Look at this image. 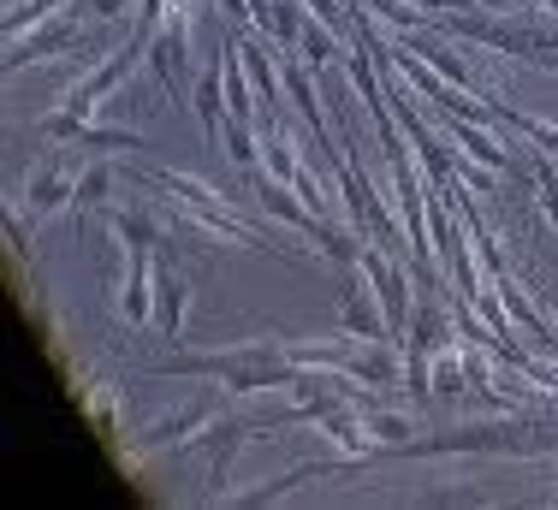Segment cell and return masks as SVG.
<instances>
[{"label": "cell", "instance_id": "1", "mask_svg": "<svg viewBox=\"0 0 558 510\" xmlns=\"http://www.w3.org/2000/svg\"><path fill=\"white\" fill-rule=\"evenodd\" d=\"M155 374L167 380H220L226 392H286L298 362L279 339H256V344H232V351H203V356H167L155 362Z\"/></svg>", "mask_w": 558, "mask_h": 510}, {"label": "cell", "instance_id": "2", "mask_svg": "<svg viewBox=\"0 0 558 510\" xmlns=\"http://www.w3.org/2000/svg\"><path fill=\"white\" fill-rule=\"evenodd\" d=\"M149 65H155V77H161L167 96H184V84H191V7H172L167 19L155 24Z\"/></svg>", "mask_w": 558, "mask_h": 510}, {"label": "cell", "instance_id": "3", "mask_svg": "<svg viewBox=\"0 0 558 510\" xmlns=\"http://www.w3.org/2000/svg\"><path fill=\"white\" fill-rule=\"evenodd\" d=\"M72 42H77V7H65V12H54V19H43L36 31L12 36V42H7V72L19 77L24 65H43V60H54V53H65Z\"/></svg>", "mask_w": 558, "mask_h": 510}, {"label": "cell", "instance_id": "4", "mask_svg": "<svg viewBox=\"0 0 558 510\" xmlns=\"http://www.w3.org/2000/svg\"><path fill=\"white\" fill-rule=\"evenodd\" d=\"M310 72H315V65L291 53V60H286V96H291V107L303 113V125H310V143H315V149H322V155H339L333 125H327V107H322V89H315Z\"/></svg>", "mask_w": 558, "mask_h": 510}, {"label": "cell", "instance_id": "5", "mask_svg": "<svg viewBox=\"0 0 558 510\" xmlns=\"http://www.w3.org/2000/svg\"><path fill=\"white\" fill-rule=\"evenodd\" d=\"M155 255L161 250H125V274H119V315L131 327L155 320Z\"/></svg>", "mask_w": 558, "mask_h": 510}, {"label": "cell", "instance_id": "6", "mask_svg": "<svg viewBox=\"0 0 558 510\" xmlns=\"http://www.w3.org/2000/svg\"><path fill=\"white\" fill-rule=\"evenodd\" d=\"M184 315H191V286L167 255H155V327H161V339H179Z\"/></svg>", "mask_w": 558, "mask_h": 510}, {"label": "cell", "instance_id": "7", "mask_svg": "<svg viewBox=\"0 0 558 510\" xmlns=\"http://www.w3.org/2000/svg\"><path fill=\"white\" fill-rule=\"evenodd\" d=\"M72 191L77 179H65L60 160H36L31 179H24V208H31V220H48V214L72 208Z\"/></svg>", "mask_w": 558, "mask_h": 510}, {"label": "cell", "instance_id": "8", "mask_svg": "<svg viewBox=\"0 0 558 510\" xmlns=\"http://www.w3.org/2000/svg\"><path fill=\"white\" fill-rule=\"evenodd\" d=\"M250 179H256V203L274 214L279 226H298V232H310L315 238V226H322V214H310V203H298V191H291L286 179H274V172H250Z\"/></svg>", "mask_w": 558, "mask_h": 510}, {"label": "cell", "instance_id": "9", "mask_svg": "<svg viewBox=\"0 0 558 510\" xmlns=\"http://www.w3.org/2000/svg\"><path fill=\"white\" fill-rule=\"evenodd\" d=\"M356 463H363V458H333V463H291L286 475H274V481H268V487H250V493H244V499H238V505H244V510L279 505V499H286V493H298L303 481H322V475H339V469H356Z\"/></svg>", "mask_w": 558, "mask_h": 510}, {"label": "cell", "instance_id": "10", "mask_svg": "<svg viewBox=\"0 0 558 510\" xmlns=\"http://www.w3.org/2000/svg\"><path fill=\"white\" fill-rule=\"evenodd\" d=\"M101 220H108V232H113L125 250H161V255H167V244H161L167 226L155 220L149 208H113V203H108V208H101Z\"/></svg>", "mask_w": 558, "mask_h": 510}, {"label": "cell", "instance_id": "11", "mask_svg": "<svg viewBox=\"0 0 558 510\" xmlns=\"http://www.w3.org/2000/svg\"><path fill=\"white\" fill-rule=\"evenodd\" d=\"M113 184H119V167H113V160H89V167L77 172L72 208H65V214H72V226H84L96 208H108V203H113Z\"/></svg>", "mask_w": 558, "mask_h": 510}, {"label": "cell", "instance_id": "12", "mask_svg": "<svg viewBox=\"0 0 558 510\" xmlns=\"http://www.w3.org/2000/svg\"><path fill=\"white\" fill-rule=\"evenodd\" d=\"M220 77H226V119H250L256 125V84H250V72H244V53H238V42H226L220 48Z\"/></svg>", "mask_w": 558, "mask_h": 510}, {"label": "cell", "instance_id": "13", "mask_svg": "<svg viewBox=\"0 0 558 510\" xmlns=\"http://www.w3.org/2000/svg\"><path fill=\"white\" fill-rule=\"evenodd\" d=\"M238 53H244V72H250V84H256V96H262V101H279V89H286V72H274L268 31L238 36Z\"/></svg>", "mask_w": 558, "mask_h": 510}, {"label": "cell", "instance_id": "14", "mask_svg": "<svg viewBox=\"0 0 558 510\" xmlns=\"http://www.w3.org/2000/svg\"><path fill=\"white\" fill-rule=\"evenodd\" d=\"M215 398H191V404H179L167 415V422H155L149 427V446H184V434H196V427H208L215 422Z\"/></svg>", "mask_w": 558, "mask_h": 510}, {"label": "cell", "instance_id": "15", "mask_svg": "<svg viewBox=\"0 0 558 510\" xmlns=\"http://www.w3.org/2000/svg\"><path fill=\"white\" fill-rule=\"evenodd\" d=\"M487 101H494V96H487ZM494 107H499V125H511L535 155L558 160V125H553V119H535V113H523V107H511V101H494Z\"/></svg>", "mask_w": 558, "mask_h": 510}, {"label": "cell", "instance_id": "16", "mask_svg": "<svg viewBox=\"0 0 558 510\" xmlns=\"http://www.w3.org/2000/svg\"><path fill=\"white\" fill-rule=\"evenodd\" d=\"M191 107H196V119H203V131H220V125H226V77H220V60L208 65L203 77H196Z\"/></svg>", "mask_w": 558, "mask_h": 510}, {"label": "cell", "instance_id": "17", "mask_svg": "<svg viewBox=\"0 0 558 510\" xmlns=\"http://www.w3.org/2000/svg\"><path fill=\"white\" fill-rule=\"evenodd\" d=\"M298 143H291V131H279V125H268L262 131V172H274V179H298Z\"/></svg>", "mask_w": 558, "mask_h": 510}, {"label": "cell", "instance_id": "18", "mask_svg": "<svg viewBox=\"0 0 558 510\" xmlns=\"http://www.w3.org/2000/svg\"><path fill=\"white\" fill-rule=\"evenodd\" d=\"M416 53H422V60H428L440 77H446V84H458V89H482V84H475V72L463 65V53L451 48V36H446V42H416Z\"/></svg>", "mask_w": 558, "mask_h": 510}, {"label": "cell", "instance_id": "19", "mask_svg": "<svg viewBox=\"0 0 558 510\" xmlns=\"http://www.w3.org/2000/svg\"><path fill=\"white\" fill-rule=\"evenodd\" d=\"M220 143H226V160H232L238 172H256V167H262V149H256V131H250V119H226V125H220Z\"/></svg>", "mask_w": 558, "mask_h": 510}, {"label": "cell", "instance_id": "20", "mask_svg": "<svg viewBox=\"0 0 558 510\" xmlns=\"http://www.w3.org/2000/svg\"><path fill=\"white\" fill-rule=\"evenodd\" d=\"M339 53H344V48H339V31H333L327 19H315V12H310V24H303V60H310L315 72H327Z\"/></svg>", "mask_w": 558, "mask_h": 510}, {"label": "cell", "instance_id": "21", "mask_svg": "<svg viewBox=\"0 0 558 510\" xmlns=\"http://www.w3.org/2000/svg\"><path fill=\"white\" fill-rule=\"evenodd\" d=\"M470 392V374H463V344L451 339L446 351H434V398H458Z\"/></svg>", "mask_w": 558, "mask_h": 510}, {"label": "cell", "instance_id": "22", "mask_svg": "<svg viewBox=\"0 0 558 510\" xmlns=\"http://www.w3.org/2000/svg\"><path fill=\"white\" fill-rule=\"evenodd\" d=\"M368 434L380 439V451H404L410 446V434H422L410 415H398V410H387V404H375L368 410Z\"/></svg>", "mask_w": 558, "mask_h": 510}, {"label": "cell", "instance_id": "23", "mask_svg": "<svg viewBox=\"0 0 558 510\" xmlns=\"http://www.w3.org/2000/svg\"><path fill=\"white\" fill-rule=\"evenodd\" d=\"M303 24H310L303 0H274V42L286 53H303Z\"/></svg>", "mask_w": 558, "mask_h": 510}, {"label": "cell", "instance_id": "24", "mask_svg": "<svg viewBox=\"0 0 558 510\" xmlns=\"http://www.w3.org/2000/svg\"><path fill=\"white\" fill-rule=\"evenodd\" d=\"M529 155H535V149H529ZM529 179H535L541 214L558 226V160H553V155H535V160H529Z\"/></svg>", "mask_w": 558, "mask_h": 510}, {"label": "cell", "instance_id": "25", "mask_svg": "<svg viewBox=\"0 0 558 510\" xmlns=\"http://www.w3.org/2000/svg\"><path fill=\"white\" fill-rule=\"evenodd\" d=\"M54 7H72V0H19V7L7 12V42L24 36V31H36L43 19H54Z\"/></svg>", "mask_w": 558, "mask_h": 510}, {"label": "cell", "instance_id": "26", "mask_svg": "<svg viewBox=\"0 0 558 510\" xmlns=\"http://www.w3.org/2000/svg\"><path fill=\"white\" fill-rule=\"evenodd\" d=\"M84 149H149V143L137 137V131H125V125H96V119H89L84 125Z\"/></svg>", "mask_w": 558, "mask_h": 510}, {"label": "cell", "instance_id": "27", "mask_svg": "<svg viewBox=\"0 0 558 510\" xmlns=\"http://www.w3.org/2000/svg\"><path fill=\"white\" fill-rule=\"evenodd\" d=\"M487 356H494L487 344H463V374H470V392H494V362H487Z\"/></svg>", "mask_w": 558, "mask_h": 510}, {"label": "cell", "instance_id": "28", "mask_svg": "<svg viewBox=\"0 0 558 510\" xmlns=\"http://www.w3.org/2000/svg\"><path fill=\"white\" fill-rule=\"evenodd\" d=\"M43 137L48 143H77V137H84V119H72L65 107H54V113L43 119Z\"/></svg>", "mask_w": 558, "mask_h": 510}, {"label": "cell", "instance_id": "29", "mask_svg": "<svg viewBox=\"0 0 558 510\" xmlns=\"http://www.w3.org/2000/svg\"><path fill=\"white\" fill-rule=\"evenodd\" d=\"M125 12H137V0H77V19L113 24V19H125Z\"/></svg>", "mask_w": 558, "mask_h": 510}, {"label": "cell", "instance_id": "30", "mask_svg": "<svg viewBox=\"0 0 558 510\" xmlns=\"http://www.w3.org/2000/svg\"><path fill=\"white\" fill-rule=\"evenodd\" d=\"M303 7H310L315 19H327V24H333V31L344 24V7H339V0H303Z\"/></svg>", "mask_w": 558, "mask_h": 510}, {"label": "cell", "instance_id": "31", "mask_svg": "<svg viewBox=\"0 0 558 510\" xmlns=\"http://www.w3.org/2000/svg\"><path fill=\"white\" fill-rule=\"evenodd\" d=\"M172 7H203V0H172Z\"/></svg>", "mask_w": 558, "mask_h": 510}, {"label": "cell", "instance_id": "32", "mask_svg": "<svg viewBox=\"0 0 558 510\" xmlns=\"http://www.w3.org/2000/svg\"><path fill=\"white\" fill-rule=\"evenodd\" d=\"M547 7H553V12H558V0H547Z\"/></svg>", "mask_w": 558, "mask_h": 510}, {"label": "cell", "instance_id": "33", "mask_svg": "<svg viewBox=\"0 0 558 510\" xmlns=\"http://www.w3.org/2000/svg\"><path fill=\"white\" fill-rule=\"evenodd\" d=\"M553 505H558V487H553Z\"/></svg>", "mask_w": 558, "mask_h": 510}]
</instances>
